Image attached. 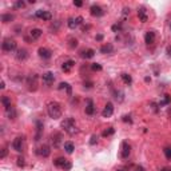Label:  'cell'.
Here are the masks:
<instances>
[{"label":"cell","instance_id":"obj_9","mask_svg":"<svg viewBox=\"0 0 171 171\" xmlns=\"http://www.w3.org/2000/svg\"><path fill=\"white\" fill-rule=\"evenodd\" d=\"M42 78H43V83H44L46 86H51L54 83V80H55V75H54V72H51V71L44 72Z\"/></svg>","mask_w":171,"mask_h":171},{"label":"cell","instance_id":"obj_46","mask_svg":"<svg viewBox=\"0 0 171 171\" xmlns=\"http://www.w3.org/2000/svg\"><path fill=\"white\" fill-rule=\"evenodd\" d=\"M135 171H146V169L142 166H135Z\"/></svg>","mask_w":171,"mask_h":171},{"label":"cell","instance_id":"obj_20","mask_svg":"<svg viewBox=\"0 0 171 171\" xmlns=\"http://www.w3.org/2000/svg\"><path fill=\"white\" fill-rule=\"evenodd\" d=\"M100 52L102 54H114V46H112L111 43L103 44L100 47Z\"/></svg>","mask_w":171,"mask_h":171},{"label":"cell","instance_id":"obj_33","mask_svg":"<svg viewBox=\"0 0 171 171\" xmlns=\"http://www.w3.org/2000/svg\"><path fill=\"white\" fill-rule=\"evenodd\" d=\"M7 115H8V118H9V119H15V118H16V115H17V114H16V110L12 107L11 110L7 111Z\"/></svg>","mask_w":171,"mask_h":171},{"label":"cell","instance_id":"obj_34","mask_svg":"<svg viewBox=\"0 0 171 171\" xmlns=\"http://www.w3.org/2000/svg\"><path fill=\"white\" fill-rule=\"evenodd\" d=\"M114 98L118 102H122L123 100V92L122 91H114Z\"/></svg>","mask_w":171,"mask_h":171},{"label":"cell","instance_id":"obj_14","mask_svg":"<svg viewBox=\"0 0 171 171\" xmlns=\"http://www.w3.org/2000/svg\"><path fill=\"white\" fill-rule=\"evenodd\" d=\"M51 142H52L54 147L58 148L59 144H60V142H61V134L60 132H54L52 135H51Z\"/></svg>","mask_w":171,"mask_h":171},{"label":"cell","instance_id":"obj_50","mask_svg":"<svg viewBox=\"0 0 171 171\" xmlns=\"http://www.w3.org/2000/svg\"><path fill=\"white\" fill-rule=\"evenodd\" d=\"M144 80H146V82L148 83V82H151V79H150V78H148V76H146V78H144Z\"/></svg>","mask_w":171,"mask_h":171},{"label":"cell","instance_id":"obj_25","mask_svg":"<svg viewBox=\"0 0 171 171\" xmlns=\"http://www.w3.org/2000/svg\"><path fill=\"white\" fill-rule=\"evenodd\" d=\"M63 147H64V150L67 154H72L75 150V144L72 143V142H64V144H63Z\"/></svg>","mask_w":171,"mask_h":171},{"label":"cell","instance_id":"obj_17","mask_svg":"<svg viewBox=\"0 0 171 171\" xmlns=\"http://www.w3.org/2000/svg\"><path fill=\"white\" fill-rule=\"evenodd\" d=\"M86 114L87 115H94L95 114V106H94L92 99H87V106H86Z\"/></svg>","mask_w":171,"mask_h":171},{"label":"cell","instance_id":"obj_29","mask_svg":"<svg viewBox=\"0 0 171 171\" xmlns=\"http://www.w3.org/2000/svg\"><path fill=\"white\" fill-rule=\"evenodd\" d=\"M58 88H59V90H65V91H67V94H68V95H71V86L68 84L67 82H61L60 84H59V87H58Z\"/></svg>","mask_w":171,"mask_h":171},{"label":"cell","instance_id":"obj_37","mask_svg":"<svg viewBox=\"0 0 171 171\" xmlns=\"http://www.w3.org/2000/svg\"><path fill=\"white\" fill-rule=\"evenodd\" d=\"M121 30H122V24L121 23H116V24L112 25V31L114 32H119Z\"/></svg>","mask_w":171,"mask_h":171},{"label":"cell","instance_id":"obj_32","mask_svg":"<svg viewBox=\"0 0 171 171\" xmlns=\"http://www.w3.org/2000/svg\"><path fill=\"white\" fill-rule=\"evenodd\" d=\"M114 132H115L114 127H108L107 130H104V131H103V134H102V135H103V136H110V135H112Z\"/></svg>","mask_w":171,"mask_h":171},{"label":"cell","instance_id":"obj_36","mask_svg":"<svg viewBox=\"0 0 171 171\" xmlns=\"http://www.w3.org/2000/svg\"><path fill=\"white\" fill-rule=\"evenodd\" d=\"M91 70L92 71H102V65L99 63H92L91 64Z\"/></svg>","mask_w":171,"mask_h":171},{"label":"cell","instance_id":"obj_45","mask_svg":"<svg viewBox=\"0 0 171 171\" xmlns=\"http://www.w3.org/2000/svg\"><path fill=\"white\" fill-rule=\"evenodd\" d=\"M74 6H76V7H82V6H83V2H80V0H76V2H74Z\"/></svg>","mask_w":171,"mask_h":171},{"label":"cell","instance_id":"obj_27","mask_svg":"<svg viewBox=\"0 0 171 171\" xmlns=\"http://www.w3.org/2000/svg\"><path fill=\"white\" fill-rule=\"evenodd\" d=\"M12 20H15V15H13V13H3L2 15L3 23H11Z\"/></svg>","mask_w":171,"mask_h":171},{"label":"cell","instance_id":"obj_16","mask_svg":"<svg viewBox=\"0 0 171 171\" xmlns=\"http://www.w3.org/2000/svg\"><path fill=\"white\" fill-rule=\"evenodd\" d=\"M154 42H155V32L154 31H147L146 35H144V43H146L147 46H150Z\"/></svg>","mask_w":171,"mask_h":171},{"label":"cell","instance_id":"obj_12","mask_svg":"<svg viewBox=\"0 0 171 171\" xmlns=\"http://www.w3.org/2000/svg\"><path fill=\"white\" fill-rule=\"evenodd\" d=\"M38 54H39V56L42 58V59H50L51 56H52V51L48 50V48H46V47H40V48L38 50Z\"/></svg>","mask_w":171,"mask_h":171},{"label":"cell","instance_id":"obj_40","mask_svg":"<svg viewBox=\"0 0 171 171\" xmlns=\"http://www.w3.org/2000/svg\"><path fill=\"white\" fill-rule=\"evenodd\" d=\"M83 84H84V88H92L94 83L91 82V80H87V82H84V83H83Z\"/></svg>","mask_w":171,"mask_h":171},{"label":"cell","instance_id":"obj_2","mask_svg":"<svg viewBox=\"0 0 171 171\" xmlns=\"http://www.w3.org/2000/svg\"><path fill=\"white\" fill-rule=\"evenodd\" d=\"M47 112H48L50 118L52 119H59L61 116V107L58 102H51L47 106Z\"/></svg>","mask_w":171,"mask_h":171},{"label":"cell","instance_id":"obj_21","mask_svg":"<svg viewBox=\"0 0 171 171\" xmlns=\"http://www.w3.org/2000/svg\"><path fill=\"white\" fill-rule=\"evenodd\" d=\"M27 58H28V54H27V51H25L24 48H20V50L16 51V59L19 60V61L20 60L23 61V60L27 59Z\"/></svg>","mask_w":171,"mask_h":171},{"label":"cell","instance_id":"obj_26","mask_svg":"<svg viewBox=\"0 0 171 171\" xmlns=\"http://www.w3.org/2000/svg\"><path fill=\"white\" fill-rule=\"evenodd\" d=\"M2 103H3V106H4V108H6V111H8V110H11L12 108V104H11V99L8 96H3L2 98Z\"/></svg>","mask_w":171,"mask_h":171},{"label":"cell","instance_id":"obj_7","mask_svg":"<svg viewBox=\"0 0 171 171\" xmlns=\"http://www.w3.org/2000/svg\"><path fill=\"white\" fill-rule=\"evenodd\" d=\"M90 13L92 16H95V17H100V16L104 15V9L102 8L100 6H98V4H92L90 7Z\"/></svg>","mask_w":171,"mask_h":171},{"label":"cell","instance_id":"obj_47","mask_svg":"<svg viewBox=\"0 0 171 171\" xmlns=\"http://www.w3.org/2000/svg\"><path fill=\"white\" fill-rule=\"evenodd\" d=\"M166 52H167V55H169V56H171V46H169L166 48Z\"/></svg>","mask_w":171,"mask_h":171},{"label":"cell","instance_id":"obj_35","mask_svg":"<svg viewBox=\"0 0 171 171\" xmlns=\"http://www.w3.org/2000/svg\"><path fill=\"white\" fill-rule=\"evenodd\" d=\"M163 152H165V156H166L167 159H171V146L165 147V150H163Z\"/></svg>","mask_w":171,"mask_h":171},{"label":"cell","instance_id":"obj_30","mask_svg":"<svg viewBox=\"0 0 171 171\" xmlns=\"http://www.w3.org/2000/svg\"><path fill=\"white\" fill-rule=\"evenodd\" d=\"M171 102V96L170 95H163L162 100L159 102V106H167V104H170Z\"/></svg>","mask_w":171,"mask_h":171},{"label":"cell","instance_id":"obj_13","mask_svg":"<svg viewBox=\"0 0 171 171\" xmlns=\"http://www.w3.org/2000/svg\"><path fill=\"white\" fill-rule=\"evenodd\" d=\"M12 147H13V150L17 151V152L23 151V138L21 136L15 138V140L12 142Z\"/></svg>","mask_w":171,"mask_h":171},{"label":"cell","instance_id":"obj_39","mask_svg":"<svg viewBox=\"0 0 171 171\" xmlns=\"http://www.w3.org/2000/svg\"><path fill=\"white\" fill-rule=\"evenodd\" d=\"M95 143H98V135H92L91 136V140H90V144L91 146H94Z\"/></svg>","mask_w":171,"mask_h":171},{"label":"cell","instance_id":"obj_24","mask_svg":"<svg viewBox=\"0 0 171 171\" xmlns=\"http://www.w3.org/2000/svg\"><path fill=\"white\" fill-rule=\"evenodd\" d=\"M94 55H95V51H94L92 48H87L84 51H82L83 59H91V58H94Z\"/></svg>","mask_w":171,"mask_h":171},{"label":"cell","instance_id":"obj_23","mask_svg":"<svg viewBox=\"0 0 171 171\" xmlns=\"http://www.w3.org/2000/svg\"><path fill=\"white\" fill-rule=\"evenodd\" d=\"M75 65V60H67V61H64L63 65H61V70H63L64 72H70V70L72 67Z\"/></svg>","mask_w":171,"mask_h":171},{"label":"cell","instance_id":"obj_51","mask_svg":"<svg viewBox=\"0 0 171 171\" xmlns=\"http://www.w3.org/2000/svg\"><path fill=\"white\" fill-rule=\"evenodd\" d=\"M169 116H170V118H171V107L169 108Z\"/></svg>","mask_w":171,"mask_h":171},{"label":"cell","instance_id":"obj_38","mask_svg":"<svg viewBox=\"0 0 171 171\" xmlns=\"http://www.w3.org/2000/svg\"><path fill=\"white\" fill-rule=\"evenodd\" d=\"M24 6H25V3H24V2H20V0H19V2H16L15 4H13V7H15V8H23Z\"/></svg>","mask_w":171,"mask_h":171},{"label":"cell","instance_id":"obj_5","mask_svg":"<svg viewBox=\"0 0 171 171\" xmlns=\"http://www.w3.org/2000/svg\"><path fill=\"white\" fill-rule=\"evenodd\" d=\"M35 16L38 17V19H42V20H46V21L52 19V13H51L50 11H46V9H38L35 12Z\"/></svg>","mask_w":171,"mask_h":171},{"label":"cell","instance_id":"obj_52","mask_svg":"<svg viewBox=\"0 0 171 171\" xmlns=\"http://www.w3.org/2000/svg\"><path fill=\"white\" fill-rule=\"evenodd\" d=\"M118 171H125V170H118Z\"/></svg>","mask_w":171,"mask_h":171},{"label":"cell","instance_id":"obj_19","mask_svg":"<svg viewBox=\"0 0 171 171\" xmlns=\"http://www.w3.org/2000/svg\"><path fill=\"white\" fill-rule=\"evenodd\" d=\"M138 16H139V19H140V21L142 23H146L147 21V13H146V8L144 7H139L138 8Z\"/></svg>","mask_w":171,"mask_h":171},{"label":"cell","instance_id":"obj_31","mask_svg":"<svg viewBox=\"0 0 171 171\" xmlns=\"http://www.w3.org/2000/svg\"><path fill=\"white\" fill-rule=\"evenodd\" d=\"M68 47H70V48H76V47H78V39L68 38Z\"/></svg>","mask_w":171,"mask_h":171},{"label":"cell","instance_id":"obj_44","mask_svg":"<svg viewBox=\"0 0 171 171\" xmlns=\"http://www.w3.org/2000/svg\"><path fill=\"white\" fill-rule=\"evenodd\" d=\"M71 167H72V165H71L70 162H67V165L63 167V170H64V171H68V170H71Z\"/></svg>","mask_w":171,"mask_h":171},{"label":"cell","instance_id":"obj_43","mask_svg":"<svg viewBox=\"0 0 171 171\" xmlns=\"http://www.w3.org/2000/svg\"><path fill=\"white\" fill-rule=\"evenodd\" d=\"M123 122L132 123V119H131V116H130V115H125V116H123Z\"/></svg>","mask_w":171,"mask_h":171},{"label":"cell","instance_id":"obj_18","mask_svg":"<svg viewBox=\"0 0 171 171\" xmlns=\"http://www.w3.org/2000/svg\"><path fill=\"white\" fill-rule=\"evenodd\" d=\"M42 35H43V31L40 30V28H32V30L30 31V38L32 39V40L39 39Z\"/></svg>","mask_w":171,"mask_h":171},{"label":"cell","instance_id":"obj_41","mask_svg":"<svg viewBox=\"0 0 171 171\" xmlns=\"http://www.w3.org/2000/svg\"><path fill=\"white\" fill-rule=\"evenodd\" d=\"M25 162H24V158H17V166L19 167H24Z\"/></svg>","mask_w":171,"mask_h":171},{"label":"cell","instance_id":"obj_6","mask_svg":"<svg viewBox=\"0 0 171 171\" xmlns=\"http://www.w3.org/2000/svg\"><path fill=\"white\" fill-rule=\"evenodd\" d=\"M83 23V17L82 16H76V17H70L67 21V25L70 30H75L78 25H80Z\"/></svg>","mask_w":171,"mask_h":171},{"label":"cell","instance_id":"obj_3","mask_svg":"<svg viewBox=\"0 0 171 171\" xmlns=\"http://www.w3.org/2000/svg\"><path fill=\"white\" fill-rule=\"evenodd\" d=\"M17 47V43L15 39L12 38H6L4 40H3V44H2V48L4 52H12V51H15Z\"/></svg>","mask_w":171,"mask_h":171},{"label":"cell","instance_id":"obj_28","mask_svg":"<svg viewBox=\"0 0 171 171\" xmlns=\"http://www.w3.org/2000/svg\"><path fill=\"white\" fill-rule=\"evenodd\" d=\"M121 78H122L123 83H125V84H127V86H130L131 83H132V78H131L130 74H126V72H123V74L121 75Z\"/></svg>","mask_w":171,"mask_h":171},{"label":"cell","instance_id":"obj_49","mask_svg":"<svg viewBox=\"0 0 171 171\" xmlns=\"http://www.w3.org/2000/svg\"><path fill=\"white\" fill-rule=\"evenodd\" d=\"M161 171H171V167H163Z\"/></svg>","mask_w":171,"mask_h":171},{"label":"cell","instance_id":"obj_4","mask_svg":"<svg viewBox=\"0 0 171 171\" xmlns=\"http://www.w3.org/2000/svg\"><path fill=\"white\" fill-rule=\"evenodd\" d=\"M27 86H28V90H30V91H36V88H38V75H36V74L28 75Z\"/></svg>","mask_w":171,"mask_h":171},{"label":"cell","instance_id":"obj_15","mask_svg":"<svg viewBox=\"0 0 171 171\" xmlns=\"http://www.w3.org/2000/svg\"><path fill=\"white\" fill-rule=\"evenodd\" d=\"M35 125H36V135H35V140L38 142V140H40L42 134H43V122L36 121V122H35Z\"/></svg>","mask_w":171,"mask_h":171},{"label":"cell","instance_id":"obj_1","mask_svg":"<svg viewBox=\"0 0 171 171\" xmlns=\"http://www.w3.org/2000/svg\"><path fill=\"white\" fill-rule=\"evenodd\" d=\"M61 128H63L67 134L70 135H75V134L79 132V130L76 128V125H75V121L74 118H67L61 122Z\"/></svg>","mask_w":171,"mask_h":171},{"label":"cell","instance_id":"obj_22","mask_svg":"<svg viewBox=\"0 0 171 171\" xmlns=\"http://www.w3.org/2000/svg\"><path fill=\"white\" fill-rule=\"evenodd\" d=\"M67 159L64 158V156H59V158H56L55 161H54V165H55L56 167H60V169H63V167L67 165Z\"/></svg>","mask_w":171,"mask_h":171},{"label":"cell","instance_id":"obj_42","mask_svg":"<svg viewBox=\"0 0 171 171\" xmlns=\"http://www.w3.org/2000/svg\"><path fill=\"white\" fill-rule=\"evenodd\" d=\"M7 152H8V150L4 147V148H3V151H2V154H0V159H4L7 156Z\"/></svg>","mask_w":171,"mask_h":171},{"label":"cell","instance_id":"obj_11","mask_svg":"<svg viewBox=\"0 0 171 171\" xmlns=\"http://www.w3.org/2000/svg\"><path fill=\"white\" fill-rule=\"evenodd\" d=\"M112 114H114V106H112L111 102H108L106 106H104L103 111H102V116H103V118H110Z\"/></svg>","mask_w":171,"mask_h":171},{"label":"cell","instance_id":"obj_48","mask_svg":"<svg viewBox=\"0 0 171 171\" xmlns=\"http://www.w3.org/2000/svg\"><path fill=\"white\" fill-rule=\"evenodd\" d=\"M102 39H103V35H98V36H96V40H98V42H100Z\"/></svg>","mask_w":171,"mask_h":171},{"label":"cell","instance_id":"obj_10","mask_svg":"<svg viewBox=\"0 0 171 171\" xmlns=\"http://www.w3.org/2000/svg\"><path fill=\"white\" fill-rule=\"evenodd\" d=\"M36 154L39 156H42V158H47V156H50L51 154V150H50V146H47V144H43L36 150Z\"/></svg>","mask_w":171,"mask_h":171},{"label":"cell","instance_id":"obj_8","mask_svg":"<svg viewBox=\"0 0 171 171\" xmlns=\"http://www.w3.org/2000/svg\"><path fill=\"white\" fill-rule=\"evenodd\" d=\"M121 156L123 159H127L130 156V154H131V146L128 144V142H122V147H121Z\"/></svg>","mask_w":171,"mask_h":171}]
</instances>
